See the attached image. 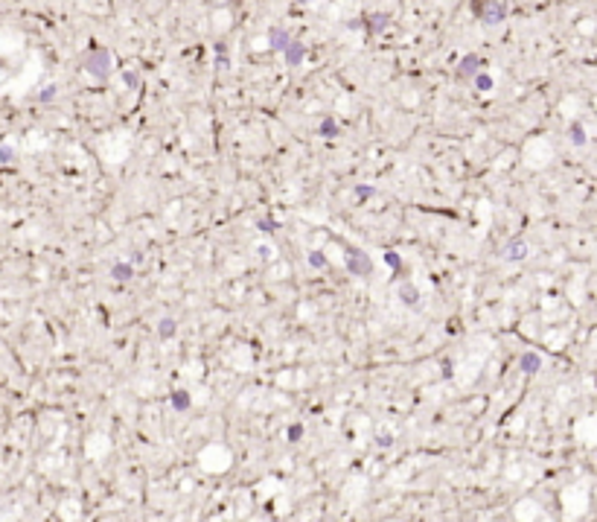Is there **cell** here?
I'll list each match as a JSON object with an SVG mask.
<instances>
[{
	"instance_id": "obj_1",
	"label": "cell",
	"mask_w": 597,
	"mask_h": 522,
	"mask_svg": "<svg viewBox=\"0 0 597 522\" xmlns=\"http://www.w3.org/2000/svg\"><path fill=\"white\" fill-rule=\"evenodd\" d=\"M472 12L484 24H501L507 18V3H501V0H472Z\"/></svg>"
},
{
	"instance_id": "obj_2",
	"label": "cell",
	"mask_w": 597,
	"mask_h": 522,
	"mask_svg": "<svg viewBox=\"0 0 597 522\" xmlns=\"http://www.w3.org/2000/svg\"><path fill=\"white\" fill-rule=\"evenodd\" d=\"M85 70L96 76V79H105L108 73H111V56H108V50H99L94 47L88 56H85Z\"/></svg>"
},
{
	"instance_id": "obj_3",
	"label": "cell",
	"mask_w": 597,
	"mask_h": 522,
	"mask_svg": "<svg viewBox=\"0 0 597 522\" xmlns=\"http://www.w3.org/2000/svg\"><path fill=\"white\" fill-rule=\"evenodd\" d=\"M347 265H350V271L358 274V277L373 274V262H370V257H364V254L355 251V248H347Z\"/></svg>"
},
{
	"instance_id": "obj_4",
	"label": "cell",
	"mask_w": 597,
	"mask_h": 522,
	"mask_svg": "<svg viewBox=\"0 0 597 522\" xmlns=\"http://www.w3.org/2000/svg\"><path fill=\"white\" fill-rule=\"evenodd\" d=\"M481 67H484V59H481V56H475V53H469V56H463V59H460V65H457V73H455V76L463 82V79H472V76H475Z\"/></svg>"
},
{
	"instance_id": "obj_5",
	"label": "cell",
	"mask_w": 597,
	"mask_h": 522,
	"mask_svg": "<svg viewBox=\"0 0 597 522\" xmlns=\"http://www.w3.org/2000/svg\"><path fill=\"white\" fill-rule=\"evenodd\" d=\"M303 56H306V47H303L300 41H291V44L285 47V62H288V65H300Z\"/></svg>"
},
{
	"instance_id": "obj_6",
	"label": "cell",
	"mask_w": 597,
	"mask_h": 522,
	"mask_svg": "<svg viewBox=\"0 0 597 522\" xmlns=\"http://www.w3.org/2000/svg\"><path fill=\"white\" fill-rule=\"evenodd\" d=\"M268 38H271V50H280V53H285V47L291 44V38H288L285 30H271Z\"/></svg>"
},
{
	"instance_id": "obj_7",
	"label": "cell",
	"mask_w": 597,
	"mask_h": 522,
	"mask_svg": "<svg viewBox=\"0 0 597 522\" xmlns=\"http://www.w3.org/2000/svg\"><path fill=\"white\" fill-rule=\"evenodd\" d=\"M539 368H542V356L539 353H525L522 356V371L525 373H536Z\"/></svg>"
},
{
	"instance_id": "obj_8",
	"label": "cell",
	"mask_w": 597,
	"mask_h": 522,
	"mask_svg": "<svg viewBox=\"0 0 597 522\" xmlns=\"http://www.w3.org/2000/svg\"><path fill=\"white\" fill-rule=\"evenodd\" d=\"M527 254V248H525V242L519 239V242H513V245H507V251H504V257L507 260H522Z\"/></svg>"
},
{
	"instance_id": "obj_9",
	"label": "cell",
	"mask_w": 597,
	"mask_h": 522,
	"mask_svg": "<svg viewBox=\"0 0 597 522\" xmlns=\"http://www.w3.org/2000/svg\"><path fill=\"white\" fill-rule=\"evenodd\" d=\"M399 295H402V300H405L408 306H417V300H420V292H417V289H414L411 283H405V286L399 289Z\"/></svg>"
},
{
	"instance_id": "obj_10",
	"label": "cell",
	"mask_w": 597,
	"mask_h": 522,
	"mask_svg": "<svg viewBox=\"0 0 597 522\" xmlns=\"http://www.w3.org/2000/svg\"><path fill=\"white\" fill-rule=\"evenodd\" d=\"M568 134H571V143H577V146H583V143H586V129H583L580 123H571Z\"/></svg>"
},
{
	"instance_id": "obj_11",
	"label": "cell",
	"mask_w": 597,
	"mask_h": 522,
	"mask_svg": "<svg viewBox=\"0 0 597 522\" xmlns=\"http://www.w3.org/2000/svg\"><path fill=\"white\" fill-rule=\"evenodd\" d=\"M387 24H390L387 15H370V18H367V30H385Z\"/></svg>"
},
{
	"instance_id": "obj_12",
	"label": "cell",
	"mask_w": 597,
	"mask_h": 522,
	"mask_svg": "<svg viewBox=\"0 0 597 522\" xmlns=\"http://www.w3.org/2000/svg\"><path fill=\"white\" fill-rule=\"evenodd\" d=\"M111 274H114L117 280H128V277H131V265H128V262H117V265L111 268Z\"/></svg>"
},
{
	"instance_id": "obj_13",
	"label": "cell",
	"mask_w": 597,
	"mask_h": 522,
	"mask_svg": "<svg viewBox=\"0 0 597 522\" xmlns=\"http://www.w3.org/2000/svg\"><path fill=\"white\" fill-rule=\"evenodd\" d=\"M475 88H478V91H490V88H492V76H490V73H478V76H475Z\"/></svg>"
},
{
	"instance_id": "obj_14",
	"label": "cell",
	"mask_w": 597,
	"mask_h": 522,
	"mask_svg": "<svg viewBox=\"0 0 597 522\" xmlns=\"http://www.w3.org/2000/svg\"><path fill=\"white\" fill-rule=\"evenodd\" d=\"M172 406H175V409H187L189 406V394L187 391H175L172 394Z\"/></svg>"
},
{
	"instance_id": "obj_15",
	"label": "cell",
	"mask_w": 597,
	"mask_h": 522,
	"mask_svg": "<svg viewBox=\"0 0 597 522\" xmlns=\"http://www.w3.org/2000/svg\"><path fill=\"white\" fill-rule=\"evenodd\" d=\"M320 134H323V137H335V134H338L335 123H332V120H323V123H320Z\"/></svg>"
},
{
	"instance_id": "obj_16",
	"label": "cell",
	"mask_w": 597,
	"mask_h": 522,
	"mask_svg": "<svg viewBox=\"0 0 597 522\" xmlns=\"http://www.w3.org/2000/svg\"><path fill=\"white\" fill-rule=\"evenodd\" d=\"M309 262H312L315 268H320V265H326V260H323V257H320V254H317V251H312V254H309Z\"/></svg>"
},
{
	"instance_id": "obj_17",
	"label": "cell",
	"mask_w": 597,
	"mask_h": 522,
	"mask_svg": "<svg viewBox=\"0 0 597 522\" xmlns=\"http://www.w3.org/2000/svg\"><path fill=\"white\" fill-rule=\"evenodd\" d=\"M385 260H387V265H390V268H399V265H402V262H399V257H396V254H390V251L385 254Z\"/></svg>"
},
{
	"instance_id": "obj_18",
	"label": "cell",
	"mask_w": 597,
	"mask_h": 522,
	"mask_svg": "<svg viewBox=\"0 0 597 522\" xmlns=\"http://www.w3.org/2000/svg\"><path fill=\"white\" fill-rule=\"evenodd\" d=\"M175 333V324L172 321H163V327H160V336H172Z\"/></svg>"
},
{
	"instance_id": "obj_19",
	"label": "cell",
	"mask_w": 597,
	"mask_h": 522,
	"mask_svg": "<svg viewBox=\"0 0 597 522\" xmlns=\"http://www.w3.org/2000/svg\"><path fill=\"white\" fill-rule=\"evenodd\" d=\"M288 435H291V441H297V438L303 435V429H300V426H291V429H288Z\"/></svg>"
},
{
	"instance_id": "obj_20",
	"label": "cell",
	"mask_w": 597,
	"mask_h": 522,
	"mask_svg": "<svg viewBox=\"0 0 597 522\" xmlns=\"http://www.w3.org/2000/svg\"><path fill=\"white\" fill-rule=\"evenodd\" d=\"M355 193H358V198H367V196H370V193H373V190H370V187H358V190H355Z\"/></svg>"
},
{
	"instance_id": "obj_21",
	"label": "cell",
	"mask_w": 597,
	"mask_h": 522,
	"mask_svg": "<svg viewBox=\"0 0 597 522\" xmlns=\"http://www.w3.org/2000/svg\"><path fill=\"white\" fill-rule=\"evenodd\" d=\"M12 158V149H0V161H9Z\"/></svg>"
},
{
	"instance_id": "obj_22",
	"label": "cell",
	"mask_w": 597,
	"mask_h": 522,
	"mask_svg": "<svg viewBox=\"0 0 597 522\" xmlns=\"http://www.w3.org/2000/svg\"><path fill=\"white\" fill-rule=\"evenodd\" d=\"M210 3H216V6H219V3H227V0H210Z\"/></svg>"
},
{
	"instance_id": "obj_23",
	"label": "cell",
	"mask_w": 597,
	"mask_h": 522,
	"mask_svg": "<svg viewBox=\"0 0 597 522\" xmlns=\"http://www.w3.org/2000/svg\"><path fill=\"white\" fill-rule=\"evenodd\" d=\"M300 3H312V0H300Z\"/></svg>"
}]
</instances>
